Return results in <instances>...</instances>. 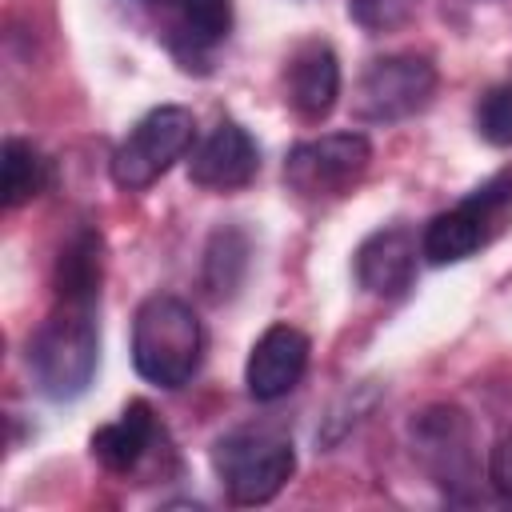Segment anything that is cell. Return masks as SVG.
<instances>
[{
  "instance_id": "cell-1",
  "label": "cell",
  "mask_w": 512,
  "mask_h": 512,
  "mask_svg": "<svg viewBox=\"0 0 512 512\" xmlns=\"http://www.w3.org/2000/svg\"><path fill=\"white\" fill-rule=\"evenodd\" d=\"M28 376L40 396L64 404L88 392L100 364V320L96 304L56 300V308L36 324L24 348Z\"/></svg>"
},
{
  "instance_id": "cell-2",
  "label": "cell",
  "mask_w": 512,
  "mask_h": 512,
  "mask_svg": "<svg viewBox=\"0 0 512 512\" xmlns=\"http://www.w3.org/2000/svg\"><path fill=\"white\" fill-rule=\"evenodd\" d=\"M212 472L240 508L268 504L296 472V448L284 424H236L212 444Z\"/></svg>"
},
{
  "instance_id": "cell-3",
  "label": "cell",
  "mask_w": 512,
  "mask_h": 512,
  "mask_svg": "<svg viewBox=\"0 0 512 512\" xmlns=\"http://www.w3.org/2000/svg\"><path fill=\"white\" fill-rule=\"evenodd\" d=\"M204 360V328L188 300L156 292L132 316V364L156 388H184Z\"/></svg>"
},
{
  "instance_id": "cell-4",
  "label": "cell",
  "mask_w": 512,
  "mask_h": 512,
  "mask_svg": "<svg viewBox=\"0 0 512 512\" xmlns=\"http://www.w3.org/2000/svg\"><path fill=\"white\" fill-rule=\"evenodd\" d=\"M512 212V164L492 172L484 184H476L468 196H460L452 208L436 212L420 232V252L428 264H460L476 256L500 228V220Z\"/></svg>"
},
{
  "instance_id": "cell-5",
  "label": "cell",
  "mask_w": 512,
  "mask_h": 512,
  "mask_svg": "<svg viewBox=\"0 0 512 512\" xmlns=\"http://www.w3.org/2000/svg\"><path fill=\"white\" fill-rule=\"evenodd\" d=\"M372 144L364 132H324L300 140L284 156V184L304 204H336L344 200L368 172Z\"/></svg>"
},
{
  "instance_id": "cell-6",
  "label": "cell",
  "mask_w": 512,
  "mask_h": 512,
  "mask_svg": "<svg viewBox=\"0 0 512 512\" xmlns=\"http://www.w3.org/2000/svg\"><path fill=\"white\" fill-rule=\"evenodd\" d=\"M196 140V120L184 104H160L144 112L112 152V180L124 192L152 188Z\"/></svg>"
},
{
  "instance_id": "cell-7",
  "label": "cell",
  "mask_w": 512,
  "mask_h": 512,
  "mask_svg": "<svg viewBox=\"0 0 512 512\" xmlns=\"http://www.w3.org/2000/svg\"><path fill=\"white\" fill-rule=\"evenodd\" d=\"M436 84H440L436 64L420 52L376 56L364 64V72L356 80L352 112L364 124H400L432 104Z\"/></svg>"
},
{
  "instance_id": "cell-8",
  "label": "cell",
  "mask_w": 512,
  "mask_h": 512,
  "mask_svg": "<svg viewBox=\"0 0 512 512\" xmlns=\"http://www.w3.org/2000/svg\"><path fill=\"white\" fill-rule=\"evenodd\" d=\"M408 440L416 464L432 476L436 488H444L448 496H464L468 488H476V436L468 412H460L456 404H428L412 416Z\"/></svg>"
},
{
  "instance_id": "cell-9",
  "label": "cell",
  "mask_w": 512,
  "mask_h": 512,
  "mask_svg": "<svg viewBox=\"0 0 512 512\" xmlns=\"http://www.w3.org/2000/svg\"><path fill=\"white\" fill-rule=\"evenodd\" d=\"M164 32L184 68L204 64L232 32V0H136Z\"/></svg>"
},
{
  "instance_id": "cell-10",
  "label": "cell",
  "mask_w": 512,
  "mask_h": 512,
  "mask_svg": "<svg viewBox=\"0 0 512 512\" xmlns=\"http://www.w3.org/2000/svg\"><path fill=\"white\" fill-rule=\"evenodd\" d=\"M420 240L408 224H384L376 232H368L352 256V272L356 284L368 296L380 300H400L412 280H416V264H420Z\"/></svg>"
},
{
  "instance_id": "cell-11",
  "label": "cell",
  "mask_w": 512,
  "mask_h": 512,
  "mask_svg": "<svg viewBox=\"0 0 512 512\" xmlns=\"http://www.w3.org/2000/svg\"><path fill=\"white\" fill-rule=\"evenodd\" d=\"M260 172V148L240 120H216L188 156V180L208 192H236Z\"/></svg>"
},
{
  "instance_id": "cell-12",
  "label": "cell",
  "mask_w": 512,
  "mask_h": 512,
  "mask_svg": "<svg viewBox=\"0 0 512 512\" xmlns=\"http://www.w3.org/2000/svg\"><path fill=\"white\" fill-rule=\"evenodd\" d=\"M308 336L296 328V324H268L252 352H248V364H244V384H248V396L260 400V404H272L280 396H288L304 368H308Z\"/></svg>"
},
{
  "instance_id": "cell-13",
  "label": "cell",
  "mask_w": 512,
  "mask_h": 512,
  "mask_svg": "<svg viewBox=\"0 0 512 512\" xmlns=\"http://www.w3.org/2000/svg\"><path fill=\"white\" fill-rule=\"evenodd\" d=\"M336 96H340V60H336L332 44L304 40L284 64V100H288V108L300 120L316 124L336 108Z\"/></svg>"
},
{
  "instance_id": "cell-14",
  "label": "cell",
  "mask_w": 512,
  "mask_h": 512,
  "mask_svg": "<svg viewBox=\"0 0 512 512\" xmlns=\"http://www.w3.org/2000/svg\"><path fill=\"white\" fill-rule=\"evenodd\" d=\"M156 440H160V424H156L152 408L144 400H132L116 420H108V424H100L92 432V456L108 472L128 476L152 456Z\"/></svg>"
},
{
  "instance_id": "cell-15",
  "label": "cell",
  "mask_w": 512,
  "mask_h": 512,
  "mask_svg": "<svg viewBox=\"0 0 512 512\" xmlns=\"http://www.w3.org/2000/svg\"><path fill=\"white\" fill-rule=\"evenodd\" d=\"M252 264V236L240 224H216L208 244H204V260H200V288L208 300H232L236 288L244 284Z\"/></svg>"
},
{
  "instance_id": "cell-16",
  "label": "cell",
  "mask_w": 512,
  "mask_h": 512,
  "mask_svg": "<svg viewBox=\"0 0 512 512\" xmlns=\"http://www.w3.org/2000/svg\"><path fill=\"white\" fill-rule=\"evenodd\" d=\"M104 280V240L92 224H80L56 256V300H84L100 304Z\"/></svg>"
},
{
  "instance_id": "cell-17",
  "label": "cell",
  "mask_w": 512,
  "mask_h": 512,
  "mask_svg": "<svg viewBox=\"0 0 512 512\" xmlns=\"http://www.w3.org/2000/svg\"><path fill=\"white\" fill-rule=\"evenodd\" d=\"M48 184V160L40 156V148L24 136H8L4 140V208H20L32 196H40Z\"/></svg>"
},
{
  "instance_id": "cell-18",
  "label": "cell",
  "mask_w": 512,
  "mask_h": 512,
  "mask_svg": "<svg viewBox=\"0 0 512 512\" xmlns=\"http://www.w3.org/2000/svg\"><path fill=\"white\" fill-rule=\"evenodd\" d=\"M476 132L496 148H512V84H496L480 96Z\"/></svg>"
},
{
  "instance_id": "cell-19",
  "label": "cell",
  "mask_w": 512,
  "mask_h": 512,
  "mask_svg": "<svg viewBox=\"0 0 512 512\" xmlns=\"http://www.w3.org/2000/svg\"><path fill=\"white\" fill-rule=\"evenodd\" d=\"M420 8V0H348V16L352 24H360L364 32L380 36V32H396L400 24L412 20V12Z\"/></svg>"
},
{
  "instance_id": "cell-20",
  "label": "cell",
  "mask_w": 512,
  "mask_h": 512,
  "mask_svg": "<svg viewBox=\"0 0 512 512\" xmlns=\"http://www.w3.org/2000/svg\"><path fill=\"white\" fill-rule=\"evenodd\" d=\"M488 480H492L496 496L512 504V436L496 440V448L488 456Z\"/></svg>"
}]
</instances>
